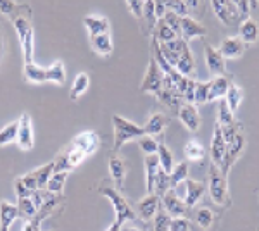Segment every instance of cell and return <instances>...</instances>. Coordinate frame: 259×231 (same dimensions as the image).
<instances>
[{"label":"cell","mask_w":259,"mask_h":231,"mask_svg":"<svg viewBox=\"0 0 259 231\" xmlns=\"http://www.w3.org/2000/svg\"><path fill=\"white\" fill-rule=\"evenodd\" d=\"M185 155L190 159V161H202L204 155H206V150L204 147L195 140H190L189 144L185 145Z\"/></svg>","instance_id":"43"},{"label":"cell","mask_w":259,"mask_h":231,"mask_svg":"<svg viewBox=\"0 0 259 231\" xmlns=\"http://www.w3.org/2000/svg\"><path fill=\"white\" fill-rule=\"evenodd\" d=\"M109 173H111V178L112 181L116 183V188L121 190L124 187V179H126V174H128V167L124 161L118 155H112L109 159Z\"/></svg>","instance_id":"18"},{"label":"cell","mask_w":259,"mask_h":231,"mask_svg":"<svg viewBox=\"0 0 259 231\" xmlns=\"http://www.w3.org/2000/svg\"><path fill=\"white\" fill-rule=\"evenodd\" d=\"M195 221H197V224L202 229H209L212 226V222H214V214H212L211 209H207V207L199 209L197 214H195Z\"/></svg>","instance_id":"44"},{"label":"cell","mask_w":259,"mask_h":231,"mask_svg":"<svg viewBox=\"0 0 259 231\" xmlns=\"http://www.w3.org/2000/svg\"><path fill=\"white\" fill-rule=\"evenodd\" d=\"M157 99L161 100L164 106H168L171 109H178L180 106H182V94L177 90V86L171 83L169 78H164V85H162V90L159 91V94L156 95Z\"/></svg>","instance_id":"14"},{"label":"cell","mask_w":259,"mask_h":231,"mask_svg":"<svg viewBox=\"0 0 259 231\" xmlns=\"http://www.w3.org/2000/svg\"><path fill=\"white\" fill-rule=\"evenodd\" d=\"M178 117H180V121H182V124L185 126L189 131H192V133L199 131L200 114H199L197 109H195L194 104L182 102V106L178 107Z\"/></svg>","instance_id":"10"},{"label":"cell","mask_w":259,"mask_h":231,"mask_svg":"<svg viewBox=\"0 0 259 231\" xmlns=\"http://www.w3.org/2000/svg\"><path fill=\"white\" fill-rule=\"evenodd\" d=\"M235 123V117H233V112L230 111L228 104L225 99L220 100V107H218V124L220 126H230Z\"/></svg>","instance_id":"40"},{"label":"cell","mask_w":259,"mask_h":231,"mask_svg":"<svg viewBox=\"0 0 259 231\" xmlns=\"http://www.w3.org/2000/svg\"><path fill=\"white\" fill-rule=\"evenodd\" d=\"M177 71L187 78H190L192 74H195V59H194V54H192L189 45H185V49H183L182 54H180Z\"/></svg>","instance_id":"23"},{"label":"cell","mask_w":259,"mask_h":231,"mask_svg":"<svg viewBox=\"0 0 259 231\" xmlns=\"http://www.w3.org/2000/svg\"><path fill=\"white\" fill-rule=\"evenodd\" d=\"M99 192L102 193V195L112 204V207H114V211H116V221H118V222L124 224L126 221H133L137 217V214L132 209V205L126 202V199L121 195V192L118 190V188L102 187Z\"/></svg>","instance_id":"3"},{"label":"cell","mask_w":259,"mask_h":231,"mask_svg":"<svg viewBox=\"0 0 259 231\" xmlns=\"http://www.w3.org/2000/svg\"><path fill=\"white\" fill-rule=\"evenodd\" d=\"M24 78H26V81L35 83V85L47 83V69L33 64V62H30V64H24Z\"/></svg>","instance_id":"28"},{"label":"cell","mask_w":259,"mask_h":231,"mask_svg":"<svg viewBox=\"0 0 259 231\" xmlns=\"http://www.w3.org/2000/svg\"><path fill=\"white\" fill-rule=\"evenodd\" d=\"M206 193V184L194 181V179H187L185 181V204L187 207H194L195 204H199V200Z\"/></svg>","instance_id":"19"},{"label":"cell","mask_w":259,"mask_h":231,"mask_svg":"<svg viewBox=\"0 0 259 231\" xmlns=\"http://www.w3.org/2000/svg\"><path fill=\"white\" fill-rule=\"evenodd\" d=\"M212 4V11L218 16L220 21L223 24H233V19L239 18V12H237V7L233 6L230 0H211Z\"/></svg>","instance_id":"13"},{"label":"cell","mask_w":259,"mask_h":231,"mask_svg":"<svg viewBox=\"0 0 259 231\" xmlns=\"http://www.w3.org/2000/svg\"><path fill=\"white\" fill-rule=\"evenodd\" d=\"M169 231H190V221L187 217H175L171 221Z\"/></svg>","instance_id":"51"},{"label":"cell","mask_w":259,"mask_h":231,"mask_svg":"<svg viewBox=\"0 0 259 231\" xmlns=\"http://www.w3.org/2000/svg\"><path fill=\"white\" fill-rule=\"evenodd\" d=\"M199 2H200V0H185V4H187V7H189V11L190 9H197Z\"/></svg>","instance_id":"56"},{"label":"cell","mask_w":259,"mask_h":231,"mask_svg":"<svg viewBox=\"0 0 259 231\" xmlns=\"http://www.w3.org/2000/svg\"><path fill=\"white\" fill-rule=\"evenodd\" d=\"M187 176H189V164L187 162H180V164H175L173 171L169 173V179H171V188L178 187L180 183H185Z\"/></svg>","instance_id":"34"},{"label":"cell","mask_w":259,"mask_h":231,"mask_svg":"<svg viewBox=\"0 0 259 231\" xmlns=\"http://www.w3.org/2000/svg\"><path fill=\"white\" fill-rule=\"evenodd\" d=\"M209 195L218 205H230L227 176L221 174L220 167L212 162L209 167Z\"/></svg>","instance_id":"4"},{"label":"cell","mask_w":259,"mask_h":231,"mask_svg":"<svg viewBox=\"0 0 259 231\" xmlns=\"http://www.w3.org/2000/svg\"><path fill=\"white\" fill-rule=\"evenodd\" d=\"M16 144L21 150L28 152L35 147V135H33V121L28 112H24L19 117V126H18V136H16Z\"/></svg>","instance_id":"7"},{"label":"cell","mask_w":259,"mask_h":231,"mask_svg":"<svg viewBox=\"0 0 259 231\" xmlns=\"http://www.w3.org/2000/svg\"><path fill=\"white\" fill-rule=\"evenodd\" d=\"M159 199H161V197H157L156 193H149V195L144 197V199H142L140 202H137V205H135V214L140 217L142 221L154 219L156 212L159 211V207H161Z\"/></svg>","instance_id":"9"},{"label":"cell","mask_w":259,"mask_h":231,"mask_svg":"<svg viewBox=\"0 0 259 231\" xmlns=\"http://www.w3.org/2000/svg\"><path fill=\"white\" fill-rule=\"evenodd\" d=\"M168 190H171V179H169V174L166 173L164 169H159V171H157L156 184H154V193H156L157 197H162Z\"/></svg>","instance_id":"38"},{"label":"cell","mask_w":259,"mask_h":231,"mask_svg":"<svg viewBox=\"0 0 259 231\" xmlns=\"http://www.w3.org/2000/svg\"><path fill=\"white\" fill-rule=\"evenodd\" d=\"M18 126L19 121H14V123L7 124L6 128L0 129V145H7L16 142V136H18Z\"/></svg>","instance_id":"42"},{"label":"cell","mask_w":259,"mask_h":231,"mask_svg":"<svg viewBox=\"0 0 259 231\" xmlns=\"http://www.w3.org/2000/svg\"><path fill=\"white\" fill-rule=\"evenodd\" d=\"M121 229H123V224L118 222V221H114V222H112V226L107 231H121Z\"/></svg>","instance_id":"57"},{"label":"cell","mask_w":259,"mask_h":231,"mask_svg":"<svg viewBox=\"0 0 259 231\" xmlns=\"http://www.w3.org/2000/svg\"><path fill=\"white\" fill-rule=\"evenodd\" d=\"M21 179H23V183L26 184L30 190H38V181H36V174H35V171H31V173H28V174H24V176H21Z\"/></svg>","instance_id":"54"},{"label":"cell","mask_w":259,"mask_h":231,"mask_svg":"<svg viewBox=\"0 0 259 231\" xmlns=\"http://www.w3.org/2000/svg\"><path fill=\"white\" fill-rule=\"evenodd\" d=\"M232 85L228 76H216L211 81V88H209V95H207V102H214L218 99H223L227 95L228 86Z\"/></svg>","instance_id":"25"},{"label":"cell","mask_w":259,"mask_h":231,"mask_svg":"<svg viewBox=\"0 0 259 231\" xmlns=\"http://www.w3.org/2000/svg\"><path fill=\"white\" fill-rule=\"evenodd\" d=\"M90 45L99 56H111L112 50H114L111 33H100V35L90 36Z\"/></svg>","instance_id":"21"},{"label":"cell","mask_w":259,"mask_h":231,"mask_svg":"<svg viewBox=\"0 0 259 231\" xmlns=\"http://www.w3.org/2000/svg\"><path fill=\"white\" fill-rule=\"evenodd\" d=\"M154 38L159 41V43H168V41L177 40V38H180V36L168 26V24L164 23V21L159 19V21H157V24H156V33H154Z\"/></svg>","instance_id":"31"},{"label":"cell","mask_w":259,"mask_h":231,"mask_svg":"<svg viewBox=\"0 0 259 231\" xmlns=\"http://www.w3.org/2000/svg\"><path fill=\"white\" fill-rule=\"evenodd\" d=\"M157 157H159V166L161 169H164L166 173H171L175 167V157H173V152L166 147L164 144H159L157 147Z\"/></svg>","instance_id":"33"},{"label":"cell","mask_w":259,"mask_h":231,"mask_svg":"<svg viewBox=\"0 0 259 231\" xmlns=\"http://www.w3.org/2000/svg\"><path fill=\"white\" fill-rule=\"evenodd\" d=\"M245 144H247V140H245V135L242 131L237 133V135L233 136V140L227 144V150H225L223 161H221V164H220V171L223 176L228 174V171L232 169V166L237 162V159L240 157V154L244 152Z\"/></svg>","instance_id":"5"},{"label":"cell","mask_w":259,"mask_h":231,"mask_svg":"<svg viewBox=\"0 0 259 231\" xmlns=\"http://www.w3.org/2000/svg\"><path fill=\"white\" fill-rule=\"evenodd\" d=\"M139 145H140V149L144 150V152L147 154V155L157 154V147H159V144H157L156 138L150 136V135H144L142 138H139Z\"/></svg>","instance_id":"48"},{"label":"cell","mask_w":259,"mask_h":231,"mask_svg":"<svg viewBox=\"0 0 259 231\" xmlns=\"http://www.w3.org/2000/svg\"><path fill=\"white\" fill-rule=\"evenodd\" d=\"M239 33H240V40L244 43H256L259 40V24L252 18H249L242 21Z\"/></svg>","instance_id":"24"},{"label":"cell","mask_w":259,"mask_h":231,"mask_svg":"<svg viewBox=\"0 0 259 231\" xmlns=\"http://www.w3.org/2000/svg\"><path fill=\"white\" fill-rule=\"evenodd\" d=\"M225 150H227V142H225L223 133H221V126L216 123L214 133H212V140H211V162L216 164L218 167L221 161H223Z\"/></svg>","instance_id":"17"},{"label":"cell","mask_w":259,"mask_h":231,"mask_svg":"<svg viewBox=\"0 0 259 231\" xmlns=\"http://www.w3.org/2000/svg\"><path fill=\"white\" fill-rule=\"evenodd\" d=\"M16 11H18V6L14 0H0V12L4 16H12Z\"/></svg>","instance_id":"53"},{"label":"cell","mask_w":259,"mask_h":231,"mask_svg":"<svg viewBox=\"0 0 259 231\" xmlns=\"http://www.w3.org/2000/svg\"><path fill=\"white\" fill-rule=\"evenodd\" d=\"M194 97H195V81L189 78L187 88H185V91H183V99H185V102L194 104Z\"/></svg>","instance_id":"55"},{"label":"cell","mask_w":259,"mask_h":231,"mask_svg":"<svg viewBox=\"0 0 259 231\" xmlns=\"http://www.w3.org/2000/svg\"><path fill=\"white\" fill-rule=\"evenodd\" d=\"M161 199H162V207H164V211L168 212L173 219H175V217H185L187 209H189V207H187L185 200L180 199L173 188L166 192Z\"/></svg>","instance_id":"8"},{"label":"cell","mask_w":259,"mask_h":231,"mask_svg":"<svg viewBox=\"0 0 259 231\" xmlns=\"http://www.w3.org/2000/svg\"><path fill=\"white\" fill-rule=\"evenodd\" d=\"M204 56H206V64L207 69L211 71L216 76H225L227 69H225V57L221 56L220 49L212 47L211 43L204 45Z\"/></svg>","instance_id":"11"},{"label":"cell","mask_w":259,"mask_h":231,"mask_svg":"<svg viewBox=\"0 0 259 231\" xmlns=\"http://www.w3.org/2000/svg\"><path fill=\"white\" fill-rule=\"evenodd\" d=\"M171 221H173V217L164 209L159 207V211L154 216V231H169Z\"/></svg>","instance_id":"41"},{"label":"cell","mask_w":259,"mask_h":231,"mask_svg":"<svg viewBox=\"0 0 259 231\" xmlns=\"http://www.w3.org/2000/svg\"><path fill=\"white\" fill-rule=\"evenodd\" d=\"M30 19L31 14L23 16L19 12L18 16H12V24H14V29L18 33V38L21 49H23V56L26 64L33 62V52H35V29H33Z\"/></svg>","instance_id":"1"},{"label":"cell","mask_w":259,"mask_h":231,"mask_svg":"<svg viewBox=\"0 0 259 231\" xmlns=\"http://www.w3.org/2000/svg\"><path fill=\"white\" fill-rule=\"evenodd\" d=\"M230 2H232V4H233V6H235V7H237V4H239V0H230Z\"/></svg>","instance_id":"58"},{"label":"cell","mask_w":259,"mask_h":231,"mask_svg":"<svg viewBox=\"0 0 259 231\" xmlns=\"http://www.w3.org/2000/svg\"><path fill=\"white\" fill-rule=\"evenodd\" d=\"M66 179H68V173H54L47 181V188H45V190H49L52 193H61L62 195Z\"/></svg>","instance_id":"39"},{"label":"cell","mask_w":259,"mask_h":231,"mask_svg":"<svg viewBox=\"0 0 259 231\" xmlns=\"http://www.w3.org/2000/svg\"><path fill=\"white\" fill-rule=\"evenodd\" d=\"M83 23H85V28L90 36L100 35V33H109L111 29L109 21H107V18H104V16H94V14L85 16Z\"/></svg>","instance_id":"20"},{"label":"cell","mask_w":259,"mask_h":231,"mask_svg":"<svg viewBox=\"0 0 259 231\" xmlns=\"http://www.w3.org/2000/svg\"><path fill=\"white\" fill-rule=\"evenodd\" d=\"M209 88L211 81H204V83H195V97H194V104H207V95H209Z\"/></svg>","instance_id":"46"},{"label":"cell","mask_w":259,"mask_h":231,"mask_svg":"<svg viewBox=\"0 0 259 231\" xmlns=\"http://www.w3.org/2000/svg\"><path fill=\"white\" fill-rule=\"evenodd\" d=\"M47 81L56 83V85H64L66 81V68L62 61L54 62L50 68H47Z\"/></svg>","instance_id":"32"},{"label":"cell","mask_w":259,"mask_h":231,"mask_svg":"<svg viewBox=\"0 0 259 231\" xmlns=\"http://www.w3.org/2000/svg\"><path fill=\"white\" fill-rule=\"evenodd\" d=\"M71 145H73L74 149H80L85 155H92L99 150L100 138L97 133L85 131V133H80L78 136H74V140L71 142Z\"/></svg>","instance_id":"12"},{"label":"cell","mask_w":259,"mask_h":231,"mask_svg":"<svg viewBox=\"0 0 259 231\" xmlns=\"http://www.w3.org/2000/svg\"><path fill=\"white\" fill-rule=\"evenodd\" d=\"M245 43L240 40V36H228L221 41L220 52L225 59H239L244 56Z\"/></svg>","instance_id":"16"},{"label":"cell","mask_w":259,"mask_h":231,"mask_svg":"<svg viewBox=\"0 0 259 231\" xmlns=\"http://www.w3.org/2000/svg\"><path fill=\"white\" fill-rule=\"evenodd\" d=\"M18 216H19L18 205L2 200V202H0V231H9L11 224L16 221Z\"/></svg>","instance_id":"22"},{"label":"cell","mask_w":259,"mask_h":231,"mask_svg":"<svg viewBox=\"0 0 259 231\" xmlns=\"http://www.w3.org/2000/svg\"><path fill=\"white\" fill-rule=\"evenodd\" d=\"M64 154H66V157H68V161H69L71 169H73V167H76V166H80V164L85 161V157H87V155L83 154L80 149H74L73 145H69L68 149L64 150Z\"/></svg>","instance_id":"47"},{"label":"cell","mask_w":259,"mask_h":231,"mask_svg":"<svg viewBox=\"0 0 259 231\" xmlns=\"http://www.w3.org/2000/svg\"><path fill=\"white\" fill-rule=\"evenodd\" d=\"M157 14H156V4L154 0H144V23L147 24L149 29H156L157 24Z\"/></svg>","instance_id":"37"},{"label":"cell","mask_w":259,"mask_h":231,"mask_svg":"<svg viewBox=\"0 0 259 231\" xmlns=\"http://www.w3.org/2000/svg\"><path fill=\"white\" fill-rule=\"evenodd\" d=\"M168 123H169L168 117H166L164 114H161V112H156V114L150 116L147 124L144 126L145 135H150V136L162 135V131H164V128H166V124H168Z\"/></svg>","instance_id":"26"},{"label":"cell","mask_w":259,"mask_h":231,"mask_svg":"<svg viewBox=\"0 0 259 231\" xmlns=\"http://www.w3.org/2000/svg\"><path fill=\"white\" fill-rule=\"evenodd\" d=\"M166 7H168V11H173L175 14H178L180 18L189 16V7H187L185 0H169Z\"/></svg>","instance_id":"49"},{"label":"cell","mask_w":259,"mask_h":231,"mask_svg":"<svg viewBox=\"0 0 259 231\" xmlns=\"http://www.w3.org/2000/svg\"><path fill=\"white\" fill-rule=\"evenodd\" d=\"M161 19L164 21V23L168 24L175 33H177L180 38H182V18H180L178 14H175L173 11H166V14L162 16Z\"/></svg>","instance_id":"45"},{"label":"cell","mask_w":259,"mask_h":231,"mask_svg":"<svg viewBox=\"0 0 259 231\" xmlns=\"http://www.w3.org/2000/svg\"><path fill=\"white\" fill-rule=\"evenodd\" d=\"M14 192H16V197H18V199H23V197H31V193H33V190H30V188L23 183V179H21V178L14 179Z\"/></svg>","instance_id":"52"},{"label":"cell","mask_w":259,"mask_h":231,"mask_svg":"<svg viewBox=\"0 0 259 231\" xmlns=\"http://www.w3.org/2000/svg\"><path fill=\"white\" fill-rule=\"evenodd\" d=\"M112 126H114V152H119L130 140H139L145 135V129L140 128L139 124L124 119L123 116H112Z\"/></svg>","instance_id":"2"},{"label":"cell","mask_w":259,"mask_h":231,"mask_svg":"<svg viewBox=\"0 0 259 231\" xmlns=\"http://www.w3.org/2000/svg\"><path fill=\"white\" fill-rule=\"evenodd\" d=\"M54 167H56V161H50L47 164H44V166H40L38 169H35L38 188H41V190L47 188V181L50 179V176L54 174Z\"/></svg>","instance_id":"35"},{"label":"cell","mask_w":259,"mask_h":231,"mask_svg":"<svg viewBox=\"0 0 259 231\" xmlns=\"http://www.w3.org/2000/svg\"><path fill=\"white\" fill-rule=\"evenodd\" d=\"M18 211H19V216L26 217V219H33L38 212L36 205L33 204L31 197H23V199H18Z\"/></svg>","instance_id":"36"},{"label":"cell","mask_w":259,"mask_h":231,"mask_svg":"<svg viewBox=\"0 0 259 231\" xmlns=\"http://www.w3.org/2000/svg\"><path fill=\"white\" fill-rule=\"evenodd\" d=\"M121 231H137L135 228H126V229H121Z\"/></svg>","instance_id":"59"},{"label":"cell","mask_w":259,"mask_h":231,"mask_svg":"<svg viewBox=\"0 0 259 231\" xmlns=\"http://www.w3.org/2000/svg\"><path fill=\"white\" fill-rule=\"evenodd\" d=\"M164 73L159 68V64L156 62L154 56H150L149 59V66H147V73H145V78L140 85V91H147V94H154L157 95L162 90V85H164Z\"/></svg>","instance_id":"6"},{"label":"cell","mask_w":259,"mask_h":231,"mask_svg":"<svg viewBox=\"0 0 259 231\" xmlns=\"http://www.w3.org/2000/svg\"><path fill=\"white\" fill-rule=\"evenodd\" d=\"M161 169L159 166V157L157 154H150L145 157V171H147V192L154 193V184H156L157 171Z\"/></svg>","instance_id":"27"},{"label":"cell","mask_w":259,"mask_h":231,"mask_svg":"<svg viewBox=\"0 0 259 231\" xmlns=\"http://www.w3.org/2000/svg\"><path fill=\"white\" fill-rule=\"evenodd\" d=\"M90 86V78L87 73H80L76 78H74L73 81V86H71V91H69V99L71 100H76L80 99L81 95L87 94V90H89Z\"/></svg>","instance_id":"29"},{"label":"cell","mask_w":259,"mask_h":231,"mask_svg":"<svg viewBox=\"0 0 259 231\" xmlns=\"http://www.w3.org/2000/svg\"><path fill=\"white\" fill-rule=\"evenodd\" d=\"M128 9L139 21H144V0H126Z\"/></svg>","instance_id":"50"},{"label":"cell","mask_w":259,"mask_h":231,"mask_svg":"<svg viewBox=\"0 0 259 231\" xmlns=\"http://www.w3.org/2000/svg\"><path fill=\"white\" fill-rule=\"evenodd\" d=\"M207 29L204 24H200L199 21H195L190 16H183L182 18V38L185 41H190L199 36H206Z\"/></svg>","instance_id":"15"},{"label":"cell","mask_w":259,"mask_h":231,"mask_svg":"<svg viewBox=\"0 0 259 231\" xmlns=\"http://www.w3.org/2000/svg\"><path fill=\"white\" fill-rule=\"evenodd\" d=\"M242 99H244V91H242V88L237 86V85H233V83H232V85L228 86V90H227L225 100H227L230 111H232L233 114H235V112L239 111V107H240V104H242Z\"/></svg>","instance_id":"30"}]
</instances>
